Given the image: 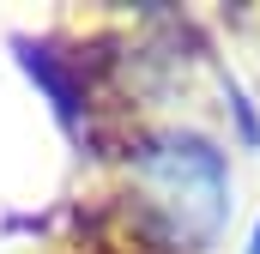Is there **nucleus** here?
<instances>
[{"instance_id":"f257e3e1","label":"nucleus","mask_w":260,"mask_h":254,"mask_svg":"<svg viewBox=\"0 0 260 254\" xmlns=\"http://www.w3.org/2000/svg\"><path fill=\"white\" fill-rule=\"evenodd\" d=\"M133 182L145 194V206L164 218V230L176 242H212L224 212H230V170L224 151L200 133H164L139 151Z\"/></svg>"},{"instance_id":"f03ea898","label":"nucleus","mask_w":260,"mask_h":254,"mask_svg":"<svg viewBox=\"0 0 260 254\" xmlns=\"http://www.w3.org/2000/svg\"><path fill=\"white\" fill-rule=\"evenodd\" d=\"M248 254H260V230H254V248H248Z\"/></svg>"}]
</instances>
